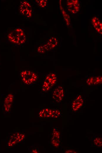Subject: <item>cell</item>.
<instances>
[{"instance_id": "cell-1", "label": "cell", "mask_w": 102, "mask_h": 153, "mask_svg": "<svg viewBox=\"0 0 102 153\" xmlns=\"http://www.w3.org/2000/svg\"><path fill=\"white\" fill-rule=\"evenodd\" d=\"M9 41L14 44L21 45L26 41V37L25 32L21 28H16L10 32L8 35Z\"/></svg>"}, {"instance_id": "cell-2", "label": "cell", "mask_w": 102, "mask_h": 153, "mask_svg": "<svg viewBox=\"0 0 102 153\" xmlns=\"http://www.w3.org/2000/svg\"><path fill=\"white\" fill-rule=\"evenodd\" d=\"M57 81V77L55 73H51L48 74L41 87L42 92H45L50 90L56 84Z\"/></svg>"}, {"instance_id": "cell-3", "label": "cell", "mask_w": 102, "mask_h": 153, "mask_svg": "<svg viewBox=\"0 0 102 153\" xmlns=\"http://www.w3.org/2000/svg\"><path fill=\"white\" fill-rule=\"evenodd\" d=\"M20 75L23 82L27 85L32 84L38 79L36 74L30 70L23 71L21 72Z\"/></svg>"}, {"instance_id": "cell-4", "label": "cell", "mask_w": 102, "mask_h": 153, "mask_svg": "<svg viewBox=\"0 0 102 153\" xmlns=\"http://www.w3.org/2000/svg\"><path fill=\"white\" fill-rule=\"evenodd\" d=\"M19 10L20 13L27 18L32 16L33 10L32 6L30 3L27 1H21Z\"/></svg>"}, {"instance_id": "cell-5", "label": "cell", "mask_w": 102, "mask_h": 153, "mask_svg": "<svg viewBox=\"0 0 102 153\" xmlns=\"http://www.w3.org/2000/svg\"><path fill=\"white\" fill-rule=\"evenodd\" d=\"M57 44V39L53 37L51 38L46 44L39 47L38 51L40 54L44 53L54 49Z\"/></svg>"}, {"instance_id": "cell-6", "label": "cell", "mask_w": 102, "mask_h": 153, "mask_svg": "<svg viewBox=\"0 0 102 153\" xmlns=\"http://www.w3.org/2000/svg\"><path fill=\"white\" fill-rule=\"evenodd\" d=\"M65 96L64 90L63 86H59L55 88L52 93L53 100L57 103H60Z\"/></svg>"}, {"instance_id": "cell-7", "label": "cell", "mask_w": 102, "mask_h": 153, "mask_svg": "<svg viewBox=\"0 0 102 153\" xmlns=\"http://www.w3.org/2000/svg\"><path fill=\"white\" fill-rule=\"evenodd\" d=\"M25 137V134L23 133L16 132L10 137L7 142V146L12 147L23 141Z\"/></svg>"}, {"instance_id": "cell-8", "label": "cell", "mask_w": 102, "mask_h": 153, "mask_svg": "<svg viewBox=\"0 0 102 153\" xmlns=\"http://www.w3.org/2000/svg\"><path fill=\"white\" fill-rule=\"evenodd\" d=\"M68 10L73 14L78 12L80 9V4L77 0H68L67 2Z\"/></svg>"}, {"instance_id": "cell-9", "label": "cell", "mask_w": 102, "mask_h": 153, "mask_svg": "<svg viewBox=\"0 0 102 153\" xmlns=\"http://www.w3.org/2000/svg\"><path fill=\"white\" fill-rule=\"evenodd\" d=\"M84 100L82 96L79 94L73 100L72 104V110L73 112L78 110L83 105Z\"/></svg>"}, {"instance_id": "cell-10", "label": "cell", "mask_w": 102, "mask_h": 153, "mask_svg": "<svg viewBox=\"0 0 102 153\" xmlns=\"http://www.w3.org/2000/svg\"><path fill=\"white\" fill-rule=\"evenodd\" d=\"M59 132L56 128L53 129L51 138V143L52 145L55 147H57L59 145Z\"/></svg>"}, {"instance_id": "cell-11", "label": "cell", "mask_w": 102, "mask_h": 153, "mask_svg": "<svg viewBox=\"0 0 102 153\" xmlns=\"http://www.w3.org/2000/svg\"><path fill=\"white\" fill-rule=\"evenodd\" d=\"M14 97L11 94H9L5 98L4 102V107L6 112H9L11 109L13 102Z\"/></svg>"}, {"instance_id": "cell-12", "label": "cell", "mask_w": 102, "mask_h": 153, "mask_svg": "<svg viewBox=\"0 0 102 153\" xmlns=\"http://www.w3.org/2000/svg\"><path fill=\"white\" fill-rule=\"evenodd\" d=\"M91 22L97 31L100 34H101L102 24L99 19L96 17H94L91 19Z\"/></svg>"}, {"instance_id": "cell-13", "label": "cell", "mask_w": 102, "mask_h": 153, "mask_svg": "<svg viewBox=\"0 0 102 153\" xmlns=\"http://www.w3.org/2000/svg\"><path fill=\"white\" fill-rule=\"evenodd\" d=\"M52 110L50 108H43L40 109L38 113L39 117L41 118L51 117Z\"/></svg>"}, {"instance_id": "cell-14", "label": "cell", "mask_w": 102, "mask_h": 153, "mask_svg": "<svg viewBox=\"0 0 102 153\" xmlns=\"http://www.w3.org/2000/svg\"><path fill=\"white\" fill-rule=\"evenodd\" d=\"M61 1L60 0L59 1V6L60 10L62 11L64 18L66 24L67 25H69L70 23V17L69 15L65 11V10L63 8L62 6L61 3Z\"/></svg>"}, {"instance_id": "cell-15", "label": "cell", "mask_w": 102, "mask_h": 153, "mask_svg": "<svg viewBox=\"0 0 102 153\" xmlns=\"http://www.w3.org/2000/svg\"><path fill=\"white\" fill-rule=\"evenodd\" d=\"M61 114L60 111L58 109H54L52 110L51 117L56 118L59 117Z\"/></svg>"}, {"instance_id": "cell-16", "label": "cell", "mask_w": 102, "mask_h": 153, "mask_svg": "<svg viewBox=\"0 0 102 153\" xmlns=\"http://www.w3.org/2000/svg\"><path fill=\"white\" fill-rule=\"evenodd\" d=\"M35 2L38 6L42 8L46 7L47 4V1L46 0H36Z\"/></svg>"}, {"instance_id": "cell-17", "label": "cell", "mask_w": 102, "mask_h": 153, "mask_svg": "<svg viewBox=\"0 0 102 153\" xmlns=\"http://www.w3.org/2000/svg\"><path fill=\"white\" fill-rule=\"evenodd\" d=\"M101 140V138L98 137L96 138L93 140L94 144L98 147H101L102 145Z\"/></svg>"}, {"instance_id": "cell-18", "label": "cell", "mask_w": 102, "mask_h": 153, "mask_svg": "<svg viewBox=\"0 0 102 153\" xmlns=\"http://www.w3.org/2000/svg\"><path fill=\"white\" fill-rule=\"evenodd\" d=\"M102 82V77L101 76H97L94 77L93 84H100Z\"/></svg>"}, {"instance_id": "cell-19", "label": "cell", "mask_w": 102, "mask_h": 153, "mask_svg": "<svg viewBox=\"0 0 102 153\" xmlns=\"http://www.w3.org/2000/svg\"><path fill=\"white\" fill-rule=\"evenodd\" d=\"M94 76H90L87 79L86 83L88 85L93 84Z\"/></svg>"}, {"instance_id": "cell-20", "label": "cell", "mask_w": 102, "mask_h": 153, "mask_svg": "<svg viewBox=\"0 0 102 153\" xmlns=\"http://www.w3.org/2000/svg\"><path fill=\"white\" fill-rule=\"evenodd\" d=\"M74 150H72V149H69L68 150H67L65 151L66 153H76Z\"/></svg>"}]
</instances>
